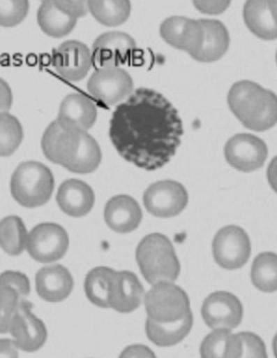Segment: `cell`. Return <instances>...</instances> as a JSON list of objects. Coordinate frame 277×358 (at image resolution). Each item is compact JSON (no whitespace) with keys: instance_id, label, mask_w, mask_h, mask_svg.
Listing matches in <instances>:
<instances>
[{"instance_id":"cell-1","label":"cell","mask_w":277,"mask_h":358,"mask_svg":"<svg viewBox=\"0 0 277 358\" xmlns=\"http://www.w3.org/2000/svg\"><path fill=\"white\" fill-rule=\"evenodd\" d=\"M178 110L156 90L139 88L117 106L110 138L127 162L145 171L162 169L176 155L184 136Z\"/></svg>"},{"instance_id":"cell-2","label":"cell","mask_w":277,"mask_h":358,"mask_svg":"<svg viewBox=\"0 0 277 358\" xmlns=\"http://www.w3.org/2000/svg\"><path fill=\"white\" fill-rule=\"evenodd\" d=\"M41 149L50 162L75 174L97 171L102 160L99 143L87 131H63L53 121L41 138Z\"/></svg>"},{"instance_id":"cell-3","label":"cell","mask_w":277,"mask_h":358,"mask_svg":"<svg viewBox=\"0 0 277 358\" xmlns=\"http://www.w3.org/2000/svg\"><path fill=\"white\" fill-rule=\"evenodd\" d=\"M227 104L239 121L251 131H268L276 124V94L257 83H235L227 94Z\"/></svg>"},{"instance_id":"cell-4","label":"cell","mask_w":277,"mask_h":358,"mask_svg":"<svg viewBox=\"0 0 277 358\" xmlns=\"http://www.w3.org/2000/svg\"><path fill=\"white\" fill-rule=\"evenodd\" d=\"M135 259L147 282H172L180 275L181 265L174 245L163 234H151L141 240Z\"/></svg>"},{"instance_id":"cell-5","label":"cell","mask_w":277,"mask_h":358,"mask_svg":"<svg viewBox=\"0 0 277 358\" xmlns=\"http://www.w3.org/2000/svg\"><path fill=\"white\" fill-rule=\"evenodd\" d=\"M11 194L20 206L38 208L49 201L54 190V177L50 169L36 161L21 163L10 182Z\"/></svg>"},{"instance_id":"cell-6","label":"cell","mask_w":277,"mask_h":358,"mask_svg":"<svg viewBox=\"0 0 277 358\" xmlns=\"http://www.w3.org/2000/svg\"><path fill=\"white\" fill-rule=\"evenodd\" d=\"M147 318L167 324L182 320L190 312V299L184 289L174 282H157L144 298Z\"/></svg>"},{"instance_id":"cell-7","label":"cell","mask_w":277,"mask_h":358,"mask_svg":"<svg viewBox=\"0 0 277 358\" xmlns=\"http://www.w3.org/2000/svg\"><path fill=\"white\" fill-rule=\"evenodd\" d=\"M87 13V1L46 0L39 7L37 22L45 34L53 38H62L72 33L78 17Z\"/></svg>"},{"instance_id":"cell-8","label":"cell","mask_w":277,"mask_h":358,"mask_svg":"<svg viewBox=\"0 0 277 358\" xmlns=\"http://www.w3.org/2000/svg\"><path fill=\"white\" fill-rule=\"evenodd\" d=\"M70 247L66 230L54 223H43L35 226L27 234V247L31 259L49 264L62 259Z\"/></svg>"},{"instance_id":"cell-9","label":"cell","mask_w":277,"mask_h":358,"mask_svg":"<svg viewBox=\"0 0 277 358\" xmlns=\"http://www.w3.org/2000/svg\"><path fill=\"white\" fill-rule=\"evenodd\" d=\"M216 263L227 271L241 268L251 255V242L243 228L230 225L221 228L212 242Z\"/></svg>"},{"instance_id":"cell-10","label":"cell","mask_w":277,"mask_h":358,"mask_svg":"<svg viewBox=\"0 0 277 358\" xmlns=\"http://www.w3.org/2000/svg\"><path fill=\"white\" fill-rule=\"evenodd\" d=\"M188 194L184 185L174 180H160L149 186L143 203L149 213L159 218H172L184 212Z\"/></svg>"},{"instance_id":"cell-11","label":"cell","mask_w":277,"mask_h":358,"mask_svg":"<svg viewBox=\"0 0 277 358\" xmlns=\"http://www.w3.org/2000/svg\"><path fill=\"white\" fill-rule=\"evenodd\" d=\"M87 90L94 99L106 106H114L133 94V80L123 69H98L90 76Z\"/></svg>"},{"instance_id":"cell-12","label":"cell","mask_w":277,"mask_h":358,"mask_svg":"<svg viewBox=\"0 0 277 358\" xmlns=\"http://www.w3.org/2000/svg\"><path fill=\"white\" fill-rule=\"evenodd\" d=\"M31 308L33 305L29 301H21L8 331L13 336L11 340L17 350L27 353L40 350L48 338L44 322L33 314Z\"/></svg>"},{"instance_id":"cell-13","label":"cell","mask_w":277,"mask_h":358,"mask_svg":"<svg viewBox=\"0 0 277 358\" xmlns=\"http://www.w3.org/2000/svg\"><path fill=\"white\" fill-rule=\"evenodd\" d=\"M268 145L253 134H237L227 141L225 157L235 170L250 173L264 165L268 157Z\"/></svg>"},{"instance_id":"cell-14","label":"cell","mask_w":277,"mask_h":358,"mask_svg":"<svg viewBox=\"0 0 277 358\" xmlns=\"http://www.w3.org/2000/svg\"><path fill=\"white\" fill-rule=\"evenodd\" d=\"M202 316L212 330L231 331L239 327L243 320V304L233 293L217 291L209 294L202 303Z\"/></svg>"},{"instance_id":"cell-15","label":"cell","mask_w":277,"mask_h":358,"mask_svg":"<svg viewBox=\"0 0 277 358\" xmlns=\"http://www.w3.org/2000/svg\"><path fill=\"white\" fill-rule=\"evenodd\" d=\"M52 66L64 80L80 82L91 69V51L82 41H64L53 51Z\"/></svg>"},{"instance_id":"cell-16","label":"cell","mask_w":277,"mask_h":358,"mask_svg":"<svg viewBox=\"0 0 277 358\" xmlns=\"http://www.w3.org/2000/svg\"><path fill=\"white\" fill-rule=\"evenodd\" d=\"M135 39L123 31H107L100 35L92 46V63L98 69L119 68L135 50Z\"/></svg>"},{"instance_id":"cell-17","label":"cell","mask_w":277,"mask_h":358,"mask_svg":"<svg viewBox=\"0 0 277 358\" xmlns=\"http://www.w3.org/2000/svg\"><path fill=\"white\" fill-rule=\"evenodd\" d=\"M160 36L167 44L188 52L190 57L195 55L204 41V29L200 20L186 17H170L160 25Z\"/></svg>"},{"instance_id":"cell-18","label":"cell","mask_w":277,"mask_h":358,"mask_svg":"<svg viewBox=\"0 0 277 358\" xmlns=\"http://www.w3.org/2000/svg\"><path fill=\"white\" fill-rule=\"evenodd\" d=\"M98 110L84 94H68L60 104L58 122L63 131H87L97 122Z\"/></svg>"},{"instance_id":"cell-19","label":"cell","mask_w":277,"mask_h":358,"mask_svg":"<svg viewBox=\"0 0 277 358\" xmlns=\"http://www.w3.org/2000/svg\"><path fill=\"white\" fill-rule=\"evenodd\" d=\"M143 299L144 288L135 273L128 271H114L110 283V308L128 314L140 308Z\"/></svg>"},{"instance_id":"cell-20","label":"cell","mask_w":277,"mask_h":358,"mask_svg":"<svg viewBox=\"0 0 277 358\" xmlns=\"http://www.w3.org/2000/svg\"><path fill=\"white\" fill-rule=\"evenodd\" d=\"M104 220L115 233H131L141 224L142 210L133 196L119 194L106 203Z\"/></svg>"},{"instance_id":"cell-21","label":"cell","mask_w":277,"mask_h":358,"mask_svg":"<svg viewBox=\"0 0 277 358\" xmlns=\"http://www.w3.org/2000/svg\"><path fill=\"white\" fill-rule=\"evenodd\" d=\"M37 294L46 302H62L70 296L74 280L66 267L49 265L39 269L35 277Z\"/></svg>"},{"instance_id":"cell-22","label":"cell","mask_w":277,"mask_h":358,"mask_svg":"<svg viewBox=\"0 0 277 358\" xmlns=\"http://www.w3.org/2000/svg\"><path fill=\"white\" fill-rule=\"evenodd\" d=\"M96 196L89 185L80 179L62 182L57 194V203L63 213L72 217H82L90 213Z\"/></svg>"},{"instance_id":"cell-23","label":"cell","mask_w":277,"mask_h":358,"mask_svg":"<svg viewBox=\"0 0 277 358\" xmlns=\"http://www.w3.org/2000/svg\"><path fill=\"white\" fill-rule=\"evenodd\" d=\"M244 21L249 31L263 41L277 38L276 1L249 0L244 6Z\"/></svg>"},{"instance_id":"cell-24","label":"cell","mask_w":277,"mask_h":358,"mask_svg":"<svg viewBox=\"0 0 277 358\" xmlns=\"http://www.w3.org/2000/svg\"><path fill=\"white\" fill-rule=\"evenodd\" d=\"M200 22L204 29V41L200 50L192 58L198 62H216L225 56L229 49V31L218 20L202 19Z\"/></svg>"},{"instance_id":"cell-25","label":"cell","mask_w":277,"mask_h":358,"mask_svg":"<svg viewBox=\"0 0 277 358\" xmlns=\"http://www.w3.org/2000/svg\"><path fill=\"white\" fill-rule=\"evenodd\" d=\"M193 322L192 312L188 313L182 320L178 322H167V324L153 322L150 318H147L145 322V332L149 340L155 345L168 348V346L180 343L190 334L193 328Z\"/></svg>"},{"instance_id":"cell-26","label":"cell","mask_w":277,"mask_h":358,"mask_svg":"<svg viewBox=\"0 0 277 358\" xmlns=\"http://www.w3.org/2000/svg\"><path fill=\"white\" fill-rule=\"evenodd\" d=\"M241 342L239 334L229 330H214L200 344L202 358H241Z\"/></svg>"},{"instance_id":"cell-27","label":"cell","mask_w":277,"mask_h":358,"mask_svg":"<svg viewBox=\"0 0 277 358\" xmlns=\"http://www.w3.org/2000/svg\"><path fill=\"white\" fill-rule=\"evenodd\" d=\"M87 5L94 19L105 27H119L130 17L131 3L128 0H90Z\"/></svg>"},{"instance_id":"cell-28","label":"cell","mask_w":277,"mask_h":358,"mask_svg":"<svg viewBox=\"0 0 277 358\" xmlns=\"http://www.w3.org/2000/svg\"><path fill=\"white\" fill-rule=\"evenodd\" d=\"M27 230L22 218L7 216L0 220V248L11 257L21 255L27 247Z\"/></svg>"},{"instance_id":"cell-29","label":"cell","mask_w":277,"mask_h":358,"mask_svg":"<svg viewBox=\"0 0 277 358\" xmlns=\"http://www.w3.org/2000/svg\"><path fill=\"white\" fill-rule=\"evenodd\" d=\"M109 267H96L87 273L84 279V293L88 300L102 308H110V283L114 273Z\"/></svg>"},{"instance_id":"cell-30","label":"cell","mask_w":277,"mask_h":358,"mask_svg":"<svg viewBox=\"0 0 277 358\" xmlns=\"http://www.w3.org/2000/svg\"><path fill=\"white\" fill-rule=\"evenodd\" d=\"M253 286L262 292H275L277 288V257L272 252H263L255 257L251 267Z\"/></svg>"},{"instance_id":"cell-31","label":"cell","mask_w":277,"mask_h":358,"mask_svg":"<svg viewBox=\"0 0 277 358\" xmlns=\"http://www.w3.org/2000/svg\"><path fill=\"white\" fill-rule=\"evenodd\" d=\"M24 133L19 120L9 112L0 113V157H10L19 148Z\"/></svg>"},{"instance_id":"cell-32","label":"cell","mask_w":277,"mask_h":358,"mask_svg":"<svg viewBox=\"0 0 277 358\" xmlns=\"http://www.w3.org/2000/svg\"><path fill=\"white\" fill-rule=\"evenodd\" d=\"M21 299L13 289L0 285V334H8Z\"/></svg>"},{"instance_id":"cell-33","label":"cell","mask_w":277,"mask_h":358,"mask_svg":"<svg viewBox=\"0 0 277 358\" xmlns=\"http://www.w3.org/2000/svg\"><path fill=\"white\" fill-rule=\"evenodd\" d=\"M29 9V3L27 0L0 1V27H17L24 21Z\"/></svg>"},{"instance_id":"cell-34","label":"cell","mask_w":277,"mask_h":358,"mask_svg":"<svg viewBox=\"0 0 277 358\" xmlns=\"http://www.w3.org/2000/svg\"><path fill=\"white\" fill-rule=\"evenodd\" d=\"M241 342V358H268L267 348L260 336L253 332L239 334Z\"/></svg>"},{"instance_id":"cell-35","label":"cell","mask_w":277,"mask_h":358,"mask_svg":"<svg viewBox=\"0 0 277 358\" xmlns=\"http://www.w3.org/2000/svg\"><path fill=\"white\" fill-rule=\"evenodd\" d=\"M0 285L13 289L21 300H27L31 292L29 278L21 271H6L0 273Z\"/></svg>"},{"instance_id":"cell-36","label":"cell","mask_w":277,"mask_h":358,"mask_svg":"<svg viewBox=\"0 0 277 358\" xmlns=\"http://www.w3.org/2000/svg\"><path fill=\"white\" fill-rule=\"evenodd\" d=\"M231 1H194L196 9L206 15H221L229 8Z\"/></svg>"},{"instance_id":"cell-37","label":"cell","mask_w":277,"mask_h":358,"mask_svg":"<svg viewBox=\"0 0 277 358\" xmlns=\"http://www.w3.org/2000/svg\"><path fill=\"white\" fill-rule=\"evenodd\" d=\"M152 356H155V353L149 346L135 344V345L127 346L121 352L119 358H149Z\"/></svg>"},{"instance_id":"cell-38","label":"cell","mask_w":277,"mask_h":358,"mask_svg":"<svg viewBox=\"0 0 277 358\" xmlns=\"http://www.w3.org/2000/svg\"><path fill=\"white\" fill-rule=\"evenodd\" d=\"M13 90L5 80L0 78V113L9 111L13 107Z\"/></svg>"},{"instance_id":"cell-39","label":"cell","mask_w":277,"mask_h":358,"mask_svg":"<svg viewBox=\"0 0 277 358\" xmlns=\"http://www.w3.org/2000/svg\"><path fill=\"white\" fill-rule=\"evenodd\" d=\"M0 358H19V350L11 339H0Z\"/></svg>"},{"instance_id":"cell-40","label":"cell","mask_w":277,"mask_h":358,"mask_svg":"<svg viewBox=\"0 0 277 358\" xmlns=\"http://www.w3.org/2000/svg\"><path fill=\"white\" fill-rule=\"evenodd\" d=\"M275 177H276V159L274 157L268 170L269 182H270L271 186L274 190L276 189L275 188Z\"/></svg>"},{"instance_id":"cell-41","label":"cell","mask_w":277,"mask_h":358,"mask_svg":"<svg viewBox=\"0 0 277 358\" xmlns=\"http://www.w3.org/2000/svg\"><path fill=\"white\" fill-rule=\"evenodd\" d=\"M149 358H157V357H156V355H155V356H152V357H149Z\"/></svg>"}]
</instances>
